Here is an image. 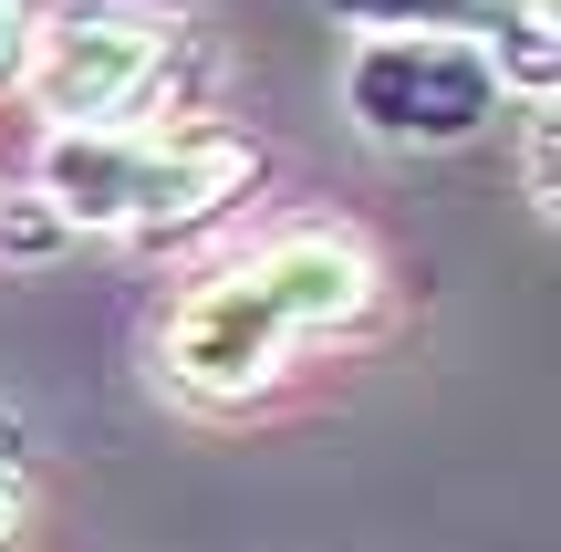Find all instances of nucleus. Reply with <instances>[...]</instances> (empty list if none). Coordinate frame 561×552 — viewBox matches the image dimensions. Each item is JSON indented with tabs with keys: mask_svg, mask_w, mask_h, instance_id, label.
Segmentation results:
<instances>
[{
	"mask_svg": "<svg viewBox=\"0 0 561 552\" xmlns=\"http://www.w3.org/2000/svg\"><path fill=\"white\" fill-rule=\"evenodd\" d=\"M385 303V261L343 219H291L240 261L198 271L157 334V375L187 407H261L312 345L364 334Z\"/></svg>",
	"mask_w": 561,
	"mask_h": 552,
	"instance_id": "obj_1",
	"label": "nucleus"
},
{
	"mask_svg": "<svg viewBox=\"0 0 561 552\" xmlns=\"http://www.w3.org/2000/svg\"><path fill=\"white\" fill-rule=\"evenodd\" d=\"M208 32L167 0H32L11 94L42 115V136H94V125H167L208 115Z\"/></svg>",
	"mask_w": 561,
	"mask_h": 552,
	"instance_id": "obj_2",
	"label": "nucleus"
},
{
	"mask_svg": "<svg viewBox=\"0 0 561 552\" xmlns=\"http://www.w3.org/2000/svg\"><path fill=\"white\" fill-rule=\"evenodd\" d=\"M261 146L229 115H167V125H94V136H42L32 199L62 219V240H187L219 209L250 199Z\"/></svg>",
	"mask_w": 561,
	"mask_h": 552,
	"instance_id": "obj_3",
	"label": "nucleus"
},
{
	"mask_svg": "<svg viewBox=\"0 0 561 552\" xmlns=\"http://www.w3.org/2000/svg\"><path fill=\"white\" fill-rule=\"evenodd\" d=\"M343 115L385 157H447V146H479L510 115V94L489 74V53H468V42H354L343 53Z\"/></svg>",
	"mask_w": 561,
	"mask_h": 552,
	"instance_id": "obj_4",
	"label": "nucleus"
},
{
	"mask_svg": "<svg viewBox=\"0 0 561 552\" xmlns=\"http://www.w3.org/2000/svg\"><path fill=\"white\" fill-rule=\"evenodd\" d=\"M322 21L354 42H468V53H489L500 94H520V104H551V83H561L551 0H322Z\"/></svg>",
	"mask_w": 561,
	"mask_h": 552,
	"instance_id": "obj_5",
	"label": "nucleus"
},
{
	"mask_svg": "<svg viewBox=\"0 0 561 552\" xmlns=\"http://www.w3.org/2000/svg\"><path fill=\"white\" fill-rule=\"evenodd\" d=\"M520 199L541 209V219L561 209V115H551V104L520 115Z\"/></svg>",
	"mask_w": 561,
	"mask_h": 552,
	"instance_id": "obj_6",
	"label": "nucleus"
},
{
	"mask_svg": "<svg viewBox=\"0 0 561 552\" xmlns=\"http://www.w3.org/2000/svg\"><path fill=\"white\" fill-rule=\"evenodd\" d=\"M42 250H62V219L42 199H0V261H42Z\"/></svg>",
	"mask_w": 561,
	"mask_h": 552,
	"instance_id": "obj_7",
	"label": "nucleus"
},
{
	"mask_svg": "<svg viewBox=\"0 0 561 552\" xmlns=\"http://www.w3.org/2000/svg\"><path fill=\"white\" fill-rule=\"evenodd\" d=\"M0 491L11 500H32V417L0 396Z\"/></svg>",
	"mask_w": 561,
	"mask_h": 552,
	"instance_id": "obj_8",
	"label": "nucleus"
},
{
	"mask_svg": "<svg viewBox=\"0 0 561 552\" xmlns=\"http://www.w3.org/2000/svg\"><path fill=\"white\" fill-rule=\"evenodd\" d=\"M21 32H32V0H0V83L21 74Z\"/></svg>",
	"mask_w": 561,
	"mask_h": 552,
	"instance_id": "obj_9",
	"label": "nucleus"
},
{
	"mask_svg": "<svg viewBox=\"0 0 561 552\" xmlns=\"http://www.w3.org/2000/svg\"><path fill=\"white\" fill-rule=\"evenodd\" d=\"M0 552H21V500L0 491Z\"/></svg>",
	"mask_w": 561,
	"mask_h": 552,
	"instance_id": "obj_10",
	"label": "nucleus"
},
{
	"mask_svg": "<svg viewBox=\"0 0 561 552\" xmlns=\"http://www.w3.org/2000/svg\"><path fill=\"white\" fill-rule=\"evenodd\" d=\"M0 199H11V188H0Z\"/></svg>",
	"mask_w": 561,
	"mask_h": 552,
	"instance_id": "obj_11",
	"label": "nucleus"
}]
</instances>
